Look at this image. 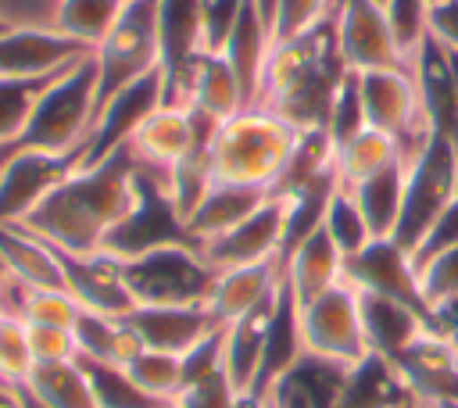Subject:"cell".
<instances>
[{
    "label": "cell",
    "mask_w": 458,
    "mask_h": 408,
    "mask_svg": "<svg viewBox=\"0 0 458 408\" xmlns=\"http://www.w3.org/2000/svg\"><path fill=\"white\" fill-rule=\"evenodd\" d=\"M132 186H136V161L129 147H118L114 154H107L89 168H72L61 183L47 190V197L18 225L47 240L54 251H68V254L100 251L107 233L129 211Z\"/></svg>",
    "instance_id": "1"
},
{
    "label": "cell",
    "mask_w": 458,
    "mask_h": 408,
    "mask_svg": "<svg viewBox=\"0 0 458 408\" xmlns=\"http://www.w3.org/2000/svg\"><path fill=\"white\" fill-rule=\"evenodd\" d=\"M7 29H11V25H7V21H0V32H7Z\"/></svg>",
    "instance_id": "56"
},
{
    "label": "cell",
    "mask_w": 458,
    "mask_h": 408,
    "mask_svg": "<svg viewBox=\"0 0 458 408\" xmlns=\"http://www.w3.org/2000/svg\"><path fill=\"white\" fill-rule=\"evenodd\" d=\"M276 297H279V290L265 304H258L254 311H247L243 319H236L222 329V369H225V376H229V383L236 387L240 397H247L254 379H258L268 322H272V311H276Z\"/></svg>",
    "instance_id": "24"
},
{
    "label": "cell",
    "mask_w": 458,
    "mask_h": 408,
    "mask_svg": "<svg viewBox=\"0 0 458 408\" xmlns=\"http://www.w3.org/2000/svg\"><path fill=\"white\" fill-rule=\"evenodd\" d=\"M125 265V286L136 304H208L215 265L197 243H168L136 254Z\"/></svg>",
    "instance_id": "6"
},
{
    "label": "cell",
    "mask_w": 458,
    "mask_h": 408,
    "mask_svg": "<svg viewBox=\"0 0 458 408\" xmlns=\"http://www.w3.org/2000/svg\"><path fill=\"white\" fill-rule=\"evenodd\" d=\"M0 404H14V390L0 383Z\"/></svg>",
    "instance_id": "52"
},
{
    "label": "cell",
    "mask_w": 458,
    "mask_h": 408,
    "mask_svg": "<svg viewBox=\"0 0 458 408\" xmlns=\"http://www.w3.org/2000/svg\"><path fill=\"white\" fill-rule=\"evenodd\" d=\"M333 21H336L340 57L351 72L411 68L394 39L386 11L376 0H333Z\"/></svg>",
    "instance_id": "13"
},
{
    "label": "cell",
    "mask_w": 458,
    "mask_h": 408,
    "mask_svg": "<svg viewBox=\"0 0 458 408\" xmlns=\"http://www.w3.org/2000/svg\"><path fill=\"white\" fill-rule=\"evenodd\" d=\"M122 7H125V0H57L54 32H61V36L97 50V43L118 21Z\"/></svg>",
    "instance_id": "36"
},
{
    "label": "cell",
    "mask_w": 458,
    "mask_h": 408,
    "mask_svg": "<svg viewBox=\"0 0 458 408\" xmlns=\"http://www.w3.org/2000/svg\"><path fill=\"white\" fill-rule=\"evenodd\" d=\"M125 372L157 401H175L179 390H182V358L179 354H168V351H150V347H140L129 361H125Z\"/></svg>",
    "instance_id": "38"
},
{
    "label": "cell",
    "mask_w": 458,
    "mask_h": 408,
    "mask_svg": "<svg viewBox=\"0 0 458 408\" xmlns=\"http://www.w3.org/2000/svg\"><path fill=\"white\" fill-rule=\"evenodd\" d=\"M458 243V197L440 211V218L429 225V233H426V240L415 247V254H411V261H415V272H419V265H426L429 258H437V254H444L447 247H454Z\"/></svg>",
    "instance_id": "47"
},
{
    "label": "cell",
    "mask_w": 458,
    "mask_h": 408,
    "mask_svg": "<svg viewBox=\"0 0 458 408\" xmlns=\"http://www.w3.org/2000/svg\"><path fill=\"white\" fill-rule=\"evenodd\" d=\"M75 361L82 365V372L93 387L97 408H165L168 404V401L150 397L118 361H97V358H79V354H75Z\"/></svg>",
    "instance_id": "35"
},
{
    "label": "cell",
    "mask_w": 458,
    "mask_h": 408,
    "mask_svg": "<svg viewBox=\"0 0 458 408\" xmlns=\"http://www.w3.org/2000/svg\"><path fill=\"white\" fill-rule=\"evenodd\" d=\"M358 301H361V322H365L369 347L383 358H397L426 329V315L401 301L365 293V290H358Z\"/></svg>",
    "instance_id": "29"
},
{
    "label": "cell",
    "mask_w": 458,
    "mask_h": 408,
    "mask_svg": "<svg viewBox=\"0 0 458 408\" xmlns=\"http://www.w3.org/2000/svg\"><path fill=\"white\" fill-rule=\"evenodd\" d=\"M344 279L354 290L365 293H379L390 301H401L415 311H422L429 319V304L422 297L419 286V272L415 261L404 247H397L394 240H372L365 251H358L354 258H344Z\"/></svg>",
    "instance_id": "15"
},
{
    "label": "cell",
    "mask_w": 458,
    "mask_h": 408,
    "mask_svg": "<svg viewBox=\"0 0 458 408\" xmlns=\"http://www.w3.org/2000/svg\"><path fill=\"white\" fill-rule=\"evenodd\" d=\"M351 365H336L318 354H301L265 394L276 408H336Z\"/></svg>",
    "instance_id": "21"
},
{
    "label": "cell",
    "mask_w": 458,
    "mask_h": 408,
    "mask_svg": "<svg viewBox=\"0 0 458 408\" xmlns=\"http://www.w3.org/2000/svg\"><path fill=\"white\" fill-rule=\"evenodd\" d=\"M32 347H29V326L18 315H0V383L21 387L32 376Z\"/></svg>",
    "instance_id": "40"
},
{
    "label": "cell",
    "mask_w": 458,
    "mask_h": 408,
    "mask_svg": "<svg viewBox=\"0 0 458 408\" xmlns=\"http://www.w3.org/2000/svg\"><path fill=\"white\" fill-rule=\"evenodd\" d=\"M172 404L175 408H240V394L229 383L225 369H218V372H211L204 379L186 383Z\"/></svg>",
    "instance_id": "43"
},
{
    "label": "cell",
    "mask_w": 458,
    "mask_h": 408,
    "mask_svg": "<svg viewBox=\"0 0 458 408\" xmlns=\"http://www.w3.org/2000/svg\"><path fill=\"white\" fill-rule=\"evenodd\" d=\"M329 11H333V0H279L276 36H272V43H279V39H293V36L308 32V29L318 25Z\"/></svg>",
    "instance_id": "45"
},
{
    "label": "cell",
    "mask_w": 458,
    "mask_h": 408,
    "mask_svg": "<svg viewBox=\"0 0 458 408\" xmlns=\"http://www.w3.org/2000/svg\"><path fill=\"white\" fill-rule=\"evenodd\" d=\"M283 283V261H261V265H240V268H222L215 276L208 311L218 319V326H229L265 304Z\"/></svg>",
    "instance_id": "22"
},
{
    "label": "cell",
    "mask_w": 458,
    "mask_h": 408,
    "mask_svg": "<svg viewBox=\"0 0 458 408\" xmlns=\"http://www.w3.org/2000/svg\"><path fill=\"white\" fill-rule=\"evenodd\" d=\"M122 319L143 347L168 351L179 358L222 329L208 304H136Z\"/></svg>",
    "instance_id": "16"
},
{
    "label": "cell",
    "mask_w": 458,
    "mask_h": 408,
    "mask_svg": "<svg viewBox=\"0 0 458 408\" xmlns=\"http://www.w3.org/2000/svg\"><path fill=\"white\" fill-rule=\"evenodd\" d=\"M426 326L433 333H440L454 351H458V297H447V301H437L429 304V319Z\"/></svg>",
    "instance_id": "49"
},
{
    "label": "cell",
    "mask_w": 458,
    "mask_h": 408,
    "mask_svg": "<svg viewBox=\"0 0 458 408\" xmlns=\"http://www.w3.org/2000/svg\"><path fill=\"white\" fill-rule=\"evenodd\" d=\"M14 404H18V408H47V404H43V401H36L25 387H14Z\"/></svg>",
    "instance_id": "51"
},
{
    "label": "cell",
    "mask_w": 458,
    "mask_h": 408,
    "mask_svg": "<svg viewBox=\"0 0 458 408\" xmlns=\"http://www.w3.org/2000/svg\"><path fill=\"white\" fill-rule=\"evenodd\" d=\"M283 233H286V200L283 197H268L243 222H236L233 229H225L215 240L200 243V251L215 265V272L240 268V265L279 261V254H283Z\"/></svg>",
    "instance_id": "14"
},
{
    "label": "cell",
    "mask_w": 458,
    "mask_h": 408,
    "mask_svg": "<svg viewBox=\"0 0 458 408\" xmlns=\"http://www.w3.org/2000/svg\"><path fill=\"white\" fill-rule=\"evenodd\" d=\"M165 408H175V404H165Z\"/></svg>",
    "instance_id": "60"
},
{
    "label": "cell",
    "mask_w": 458,
    "mask_h": 408,
    "mask_svg": "<svg viewBox=\"0 0 458 408\" xmlns=\"http://www.w3.org/2000/svg\"><path fill=\"white\" fill-rule=\"evenodd\" d=\"M458 197V147L437 132H429L419 157L408 165L404 179V200L401 218L394 229V243L415 254V247L426 240L429 225L440 218V211Z\"/></svg>",
    "instance_id": "7"
},
{
    "label": "cell",
    "mask_w": 458,
    "mask_h": 408,
    "mask_svg": "<svg viewBox=\"0 0 458 408\" xmlns=\"http://www.w3.org/2000/svg\"><path fill=\"white\" fill-rule=\"evenodd\" d=\"M29 326V347L36 365H54V361H72L75 358V336L68 326Z\"/></svg>",
    "instance_id": "46"
},
{
    "label": "cell",
    "mask_w": 458,
    "mask_h": 408,
    "mask_svg": "<svg viewBox=\"0 0 458 408\" xmlns=\"http://www.w3.org/2000/svg\"><path fill=\"white\" fill-rule=\"evenodd\" d=\"M390 361L397 365L419 404L458 401V351L429 326Z\"/></svg>",
    "instance_id": "18"
},
{
    "label": "cell",
    "mask_w": 458,
    "mask_h": 408,
    "mask_svg": "<svg viewBox=\"0 0 458 408\" xmlns=\"http://www.w3.org/2000/svg\"><path fill=\"white\" fill-rule=\"evenodd\" d=\"M422 408H458V401H433V404H422Z\"/></svg>",
    "instance_id": "53"
},
{
    "label": "cell",
    "mask_w": 458,
    "mask_h": 408,
    "mask_svg": "<svg viewBox=\"0 0 458 408\" xmlns=\"http://www.w3.org/2000/svg\"><path fill=\"white\" fill-rule=\"evenodd\" d=\"M57 258L64 268V290L79 301V308L97 315H125L132 308L122 258L107 251H89V254L57 251Z\"/></svg>",
    "instance_id": "17"
},
{
    "label": "cell",
    "mask_w": 458,
    "mask_h": 408,
    "mask_svg": "<svg viewBox=\"0 0 458 408\" xmlns=\"http://www.w3.org/2000/svg\"><path fill=\"white\" fill-rule=\"evenodd\" d=\"M215 129H218V122H211L204 115H193L190 107L161 104L132 129L125 147H129V154L140 168L157 172L172 183V172L186 161V154L197 147V140L215 132Z\"/></svg>",
    "instance_id": "11"
},
{
    "label": "cell",
    "mask_w": 458,
    "mask_h": 408,
    "mask_svg": "<svg viewBox=\"0 0 458 408\" xmlns=\"http://www.w3.org/2000/svg\"><path fill=\"white\" fill-rule=\"evenodd\" d=\"M419 286H422L426 304L458 297V243L447 247L444 254L429 258L426 265H419Z\"/></svg>",
    "instance_id": "44"
},
{
    "label": "cell",
    "mask_w": 458,
    "mask_h": 408,
    "mask_svg": "<svg viewBox=\"0 0 458 408\" xmlns=\"http://www.w3.org/2000/svg\"><path fill=\"white\" fill-rule=\"evenodd\" d=\"M386 21L394 29V39L404 54V61L411 64L422 39L429 36V0H386Z\"/></svg>",
    "instance_id": "41"
},
{
    "label": "cell",
    "mask_w": 458,
    "mask_h": 408,
    "mask_svg": "<svg viewBox=\"0 0 458 408\" xmlns=\"http://www.w3.org/2000/svg\"><path fill=\"white\" fill-rule=\"evenodd\" d=\"M404 408H422V404H419V401H411V404H404Z\"/></svg>",
    "instance_id": "57"
},
{
    "label": "cell",
    "mask_w": 458,
    "mask_h": 408,
    "mask_svg": "<svg viewBox=\"0 0 458 408\" xmlns=\"http://www.w3.org/2000/svg\"><path fill=\"white\" fill-rule=\"evenodd\" d=\"M254 7H258V14H261V21L268 25V32L276 36V14H279V0H250Z\"/></svg>",
    "instance_id": "50"
},
{
    "label": "cell",
    "mask_w": 458,
    "mask_h": 408,
    "mask_svg": "<svg viewBox=\"0 0 458 408\" xmlns=\"http://www.w3.org/2000/svg\"><path fill=\"white\" fill-rule=\"evenodd\" d=\"M75 354L79 358H97V361H118L125 365L143 344L136 340V333L125 326L122 315H97V311H79L75 326Z\"/></svg>",
    "instance_id": "32"
},
{
    "label": "cell",
    "mask_w": 458,
    "mask_h": 408,
    "mask_svg": "<svg viewBox=\"0 0 458 408\" xmlns=\"http://www.w3.org/2000/svg\"><path fill=\"white\" fill-rule=\"evenodd\" d=\"M283 279L293 293L297 304L315 301L318 293H326L329 286H336L344 279V254L333 243V236L326 233V225H318L311 236H304L283 261Z\"/></svg>",
    "instance_id": "23"
},
{
    "label": "cell",
    "mask_w": 458,
    "mask_h": 408,
    "mask_svg": "<svg viewBox=\"0 0 458 408\" xmlns=\"http://www.w3.org/2000/svg\"><path fill=\"white\" fill-rule=\"evenodd\" d=\"M11 279V272H7V265H4V258H0V286Z\"/></svg>",
    "instance_id": "54"
},
{
    "label": "cell",
    "mask_w": 458,
    "mask_h": 408,
    "mask_svg": "<svg viewBox=\"0 0 458 408\" xmlns=\"http://www.w3.org/2000/svg\"><path fill=\"white\" fill-rule=\"evenodd\" d=\"M394 161H404L401 157V147L386 132H376V129H361L358 136H351L347 143H340L336 154H333L340 186H354V183L383 172Z\"/></svg>",
    "instance_id": "34"
},
{
    "label": "cell",
    "mask_w": 458,
    "mask_h": 408,
    "mask_svg": "<svg viewBox=\"0 0 458 408\" xmlns=\"http://www.w3.org/2000/svg\"><path fill=\"white\" fill-rule=\"evenodd\" d=\"M72 172V157L57 154H14L0 161V225H18L47 197L54 183Z\"/></svg>",
    "instance_id": "20"
},
{
    "label": "cell",
    "mask_w": 458,
    "mask_h": 408,
    "mask_svg": "<svg viewBox=\"0 0 458 408\" xmlns=\"http://www.w3.org/2000/svg\"><path fill=\"white\" fill-rule=\"evenodd\" d=\"M404 179H408V161H394L383 172H376L354 186H344L354 197V204L365 215L376 240H390L397 229L401 200H404Z\"/></svg>",
    "instance_id": "31"
},
{
    "label": "cell",
    "mask_w": 458,
    "mask_h": 408,
    "mask_svg": "<svg viewBox=\"0 0 458 408\" xmlns=\"http://www.w3.org/2000/svg\"><path fill=\"white\" fill-rule=\"evenodd\" d=\"M86 54H93V50L54 32V29H7V32H0V75L4 79L54 75Z\"/></svg>",
    "instance_id": "19"
},
{
    "label": "cell",
    "mask_w": 458,
    "mask_h": 408,
    "mask_svg": "<svg viewBox=\"0 0 458 408\" xmlns=\"http://www.w3.org/2000/svg\"><path fill=\"white\" fill-rule=\"evenodd\" d=\"M0 408H18V404H0Z\"/></svg>",
    "instance_id": "58"
},
{
    "label": "cell",
    "mask_w": 458,
    "mask_h": 408,
    "mask_svg": "<svg viewBox=\"0 0 458 408\" xmlns=\"http://www.w3.org/2000/svg\"><path fill=\"white\" fill-rule=\"evenodd\" d=\"M61 72H64V68H61ZM61 72H54V75H36V79H4V75H0V147H7V143L18 140V132L29 125V118H32L39 97L47 93V86H50Z\"/></svg>",
    "instance_id": "37"
},
{
    "label": "cell",
    "mask_w": 458,
    "mask_h": 408,
    "mask_svg": "<svg viewBox=\"0 0 458 408\" xmlns=\"http://www.w3.org/2000/svg\"><path fill=\"white\" fill-rule=\"evenodd\" d=\"M301 129L283 122L272 111L243 107L233 118L218 122L211 136V179L265 186L272 193L276 179L283 175Z\"/></svg>",
    "instance_id": "3"
},
{
    "label": "cell",
    "mask_w": 458,
    "mask_h": 408,
    "mask_svg": "<svg viewBox=\"0 0 458 408\" xmlns=\"http://www.w3.org/2000/svg\"><path fill=\"white\" fill-rule=\"evenodd\" d=\"M93 61H97V107H93V118H97V111L111 97H118L125 86L161 68L157 0H125L111 32L97 43Z\"/></svg>",
    "instance_id": "5"
},
{
    "label": "cell",
    "mask_w": 458,
    "mask_h": 408,
    "mask_svg": "<svg viewBox=\"0 0 458 408\" xmlns=\"http://www.w3.org/2000/svg\"><path fill=\"white\" fill-rule=\"evenodd\" d=\"M268 50H272V32H268V25L261 21L258 7H254L250 0H243L236 21H233V29H229V39H225V47H222V57L229 61V68H233V75H236V82H240V89H243L247 107H250L254 97H258V82H261V68H265Z\"/></svg>",
    "instance_id": "27"
},
{
    "label": "cell",
    "mask_w": 458,
    "mask_h": 408,
    "mask_svg": "<svg viewBox=\"0 0 458 408\" xmlns=\"http://www.w3.org/2000/svg\"><path fill=\"white\" fill-rule=\"evenodd\" d=\"M21 387L36 401H43L47 408H97L93 387H89V379L75 358L54 361V365H36Z\"/></svg>",
    "instance_id": "33"
},
{
    "label": "cell",
    "mask_w": 458,
    "mask_h": 408,
    "mask_svg": "<svg viewBox=\"0 0 458 408\" xmlns=\"http://www.w3.org/2000/svg\"><path fill=\"white\" fill-rule=\"evenodd\" d=\"M168 243H197V240L186 229V218H182V211H179V204L172 197V183L165 175L147 172V168L136 165L132 204L122 215V222L107 233L100 251L129 261L136 254H147V251L168 247Z\"/></svg>",
    "instance_id": "8"
},
{
    "label": "cell",
    "mask_w": 458,
    "mask_h": 408,
    "mask_svg": "<svg viewBox=\"0 0 458 408\" xmlns=\"http://www.w3.org/2000/svg\"><path fill=\"white\" fill-rule=\"evenodd\" d=\"M297 308H301V340L308 354L329 358L336 365H358L361 358L372 354L361 322V301L347 279H340L336 286Z\"/></svg>",
    "instance_id": "10"
},
{
    "label": "cell",
    "mask_w": 458,
    "mask_h": 408,
    "mask_svg": "<svg viewBox=\"0 0 458 408\" xmlns=\"http://www.w3.org/2000/svg\"><path fill=\"white\" fill-rule=\"evenodd\" d=\"M268 197L272 193L265 186H243V183L211 179L208 190L200 193V200L193 204V211L186 215V229L193 233L197 243H208L218 233L233 229L236 222H243L250 211H258Z\"/></svg>",
    "instance_id": "25"
},
{
    "label": "cell",
    "mask_w": 458,
    "mask_h": 408,
    "mask_svg": "<svg viewBox=\"0 0 458 408\" xmlns=\"http://www.w3.org/2000/svg\"><path fill=\"white\" fill-rule=\"evenodd\" d=\"M365 129V111H361V86H358V72H347L340 89H336V100L329 107V122H326V132L333 140V147L347 143L351 136H358Z\"/></svg>",
    "instance_id": "42"
},
{
    "label": "cell",
    "mask_w": 458,
    "mask_h": 408,
    "mask_svg": "<svg viewBox=\"0 0 458 408\" xmlns=\"http://www.w3.org/2000/svg\"><path fill=\"white\" fill-rule=\"evenodd\" d=\"M358 86H361L365 129L386 132L401 147V157L411 165L433 132L426 122V111H422L415 72L411 68L358 72Z\"/></svg>",
    "instance_id": "9"
},
{
    "label": "cell",
    "mask_w": 458,
    "mask_h": 408,
    "mask_svg": "<svg viewBox=\"0 0 458 408\" xmlns=\"http://www.w3.org/2000/svg\"><path fill=\"white\" fill-rule=\"evenodd\" d=\"M322 225H326V233L333 236V243L340 247L344 258H354L358 251H365V247L376 240L372 229H369V222H365V215L358 211L354 197H351L340 183H336V190H333V200H329V208H326Z\"/></svg>",
    "instance_id": "39"
},
{
    "label": "cell",
    "mask_w": 458,
    "mask_h": 408,
    "mask_svg": "<svg viewBox=\"0 0 458 408\" xmlns=\"http://www.w3.org/2000/svg\"><path fill=\"white\" fill-rule=\"evenodd\" d=\"M254 408H276V404H272V401H261V404H254Z\"/></svg>",
    "instance_id": "55"
},
{
    "label": "cell",
    "mask_w": 458,
    "mask_h": 408,
    "mask_svg": "<svg viewBox=\"0 0 458 408\" xmlns=\"http://www.w3.org/2000/svg\"><path fill=\"white\" fill-rule=\"evenodd\" d=\"M429 36L444 50H458V0H429Z\"/></svg>",
    "instance_id": "48"
},
{
    "label": "cell",
    "mask_w": 458,
    "mask_h": 408,
    "mask_svg": "<svg viewBox=\"0 0 458 408\" xmlns=\"http://www.w3.org/2000/svg\"><path fill=\"white\" fill-rule=\"evenodd\" d=\"M415 397H411L404 376L397 372V365L372 351L369 358H361L358 365L347 369L336 408H404Z\"/></svg>",
    "instance_id": "28"
},
{
    "label": "cell",
    "mask_w": 458,
    "mask_h": 408,
    "mask_svg": "<svg viewBox=\"0 0 458 408\" xmlns=\"http://www.w3.org/2000/svg\"><path fill=\"white\" fill-rule=\"evenodd\" d=\"M157 39L161 72L175 75L204 43V0H157Z\"/></svg>",
    "instance_id": "30"
},
{
    "label": "cell",
    "mask_w": 458,
    "mask_h": 408,
    "mask_svg": "<svg viewBox=\"0 0 458 408\" xmlns=\"http://www.w3.org/2000/svg\"><path fill=\"white\" fill-rule=\"evenodd\" d=\"M97 107V61L93 54L68 64L39 97L29 125L18 132L14 143L0 147V161L14 154H57L72 157L89 132Z\"/></svg>",
    "instance_id": "4"
},
{
    "label": "cell",
    "mask_w": 458,
    "mask_h": 408,
    "mask_svg": "<svg viewBox=\"0 0 458 408\" xmlns=\"http://www.w3.org/2000/svg\"><path fill=\"white\" fill-rule=\"evenodd\" d=\"M161 104H165V72L157 68L154 75H147V79L125 86L118 97H111V100L97 111V118H93L86 140H82L79 150L72 154V168H89V165L104 161L107 154H114L118 147H125L129 136H132V129H136L154 107H161Z\"/></svg>",
    "instance_id": "12"
},
{
    "label": "cell",
    "mask_w": 458,
    "mask_h": 408,
    "mask_svg": "<svg viewBox=\"0 0 458 408\" xmlns=\"http://www.w3.org/2000/svg\"><path fill=\"white\" fill-rule=\"evenodd\" d=\"M0 258H4V265L11 272V279H18L21 286H32V290H64L61 258L36 233H29L21 225H0Z\"/></svg>",
    "instance_id": "26"
},
{
    "label": "cell",
    "mask_w": 458,
    "mask_h": 408,
    "mask_svg": "<svg viewBox=\"0 0 458 408\" xmlns=\"http://www.w3.org/2000/svg\"><path fill=\"white\" fill-rule=\"evenodd\" d=\"M351 68L340 57L333 11L293 39L272 43L250 107L272 111L293 129H326L336 89Z\"/></svg>",
    "instance_id": "2"
},
{
    "label": "cell",
    "mask_w": 458,
    "mask_h": 408,
    "mask_svg": "<svg viewBox=\"0 0 458 408\" xmlns=\"http://www.w3.org/2000/svg\"><path fill=\"white\" fill-rule=\"evenodd\" d=\"M376 4H379V7H386V0H376Z\"/></svg>",
    "instance_id": "59"
}]
</instances>
